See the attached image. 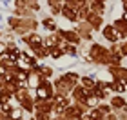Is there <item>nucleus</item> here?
Listing matches in <instances>:
<instances>
[{
	"mask_svg": "<svg viewBox=\"0 0 127 120\" xmlns=\"http://www.w3.org/2000/svg\"><path fill=\"white\" fill-rule=\"evenodd\" d=\"M38 95H40V96H47V91H44V89H38Z\"/></svg>",
	"mask_w": 127,
	"mask_h": 120,
	"instance_id": "1",
	"label": "nucleus"
}]
</instances>
